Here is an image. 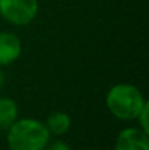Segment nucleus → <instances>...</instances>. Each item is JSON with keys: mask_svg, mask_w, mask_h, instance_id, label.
<instances>
[{"mask_svg": "<svg viewBox=\"0 0 149 150\" xmlns=\"http://www.w3.org/2000/svg\"><path fill=\"white\" fill-rule=\"evenodd\" d=\"M38 13V0H0L1 18L15 25L24 26L31 23Z\"/></svg>", "mask_w": 149, "mask_h": 150, "instance_id": "3", "label": "nucleus"}, {"mask_svg": "<svg viewBox=\"0 0 149 150\" xmlns=\"http://www.w3.org/2000/svg\"><path fill=\"white\" fill-rule=\"evenodd\" d=\"M47 150H70L69 147V144L67 143H64V142H61V140H57V142H54V143H51V144H47Z\"/></svg>", "mask_w": 149, "mask_h": 150, "instance_id": "9", "label": "nucleus"}, {"mask_svg": "<svg viewBox=\"0 0 149 150\" xmlns=\"http://www.w3.org/2000/svg\"><path fill=\"white\" fill-rule=\"evenodd\" d=\"M22 54V42L12 32H0V66L15 63Z\"/></svg>", "mask_w": 149, "mask_h": 150, "instance_id": "5", "label": "nucleus"}, {"mask_svg": "<svg viewBox=\"0 0 149 150\" xmlns=\"http://www.w3.org/2000/svg\"><path fill=\"white\" fill-rule=\"evenodd\" d=\"M148 114H149V103L146 102L145 103V106L142 108V111L139 112V115H138V122H139V128H142L145 133H148L149 134V125H148Z\"/></svg>", "mask_w": 149, "mask_h": 150, "instance_id": "8", "label": "nucleus"}, {"mask_svg": "<svg viewBox=\"0 0 149 150\" xmlns=\"http://www.w3.org/2000/svg\"><path fill=\"white\" fill-rule=\"evenodd\" d=\"M72 125V120L70 117L66 114V112H61V111H56V112H51L46 121V127L50 131V134H54V136H63L64 133L69 131Z\"/></svg>", "mask_w": 149, "mask_h": 150, "instance_id": "6", "label": "nucleus"}, {"mask_svg": "<svg viewBox=\"0 0 149 150\" xmlns=\"http://www.w3.org/2000/svg\"><path fill=\"white\" fill-rule=\"evenodd\" d=\"M115 150H149L148 133L139 127L121 130L115 140Z\"/></svg>", "mask_w": 149, "mask_h": 150, "instance_id": "4", "label": "nucleus"}, {"mask_svg": "<svg viewBox=\"0 0 149 150\" xmlns=\"http://www.w3.org/2000/svg\"><path fill=\"white\" fill-rule=\"evenodd\" d=\"M46 124L35 118L16 120L7 128V144L10 150H46L50 142Z\"/></svg>", "mask_w": 149, "mask_h": 150, "instance_id": "1", "label": "nucleus"}, {"mask_svg": "<svg viewBox=\"0 0 149 150\" xmlns=\"http://www.w3.org/2000/svg\"><path fill=\"white\" fill-rule=\"evenodd\" d=\"M18 120V105L10 98H0V131L7 130Z\"/></svg>", "mask_w": 149, "mask_h": 150, "instance_id": "7", "label": "nucleus"}, {"mask_svg": "<svg viewBox=\"0 0 149 150\" xmlns=\"http://www.w3.org/2000/svg\"><path fill=\"white\" fill-rule=\"evenodd\" d=\"M146 100L142 92L130 83L114 85L105 96V105L108 111L118 120L132 121L136 120Z\"/></svg>", "mask_w": 149, "mask_h": 150, "instance_id": "2", "label": "nucleus"}, {"mask_svg": "<svg viewBox=\"0 0 149 150\" xmlns=\"http://www.w3.org/2000/svg\"><path fill=\"white\" fill-rule=\"evenodd\" d=\"M3 85H4V74H3V71L0 70V89H1Z\"/></svg>", "mask_w": 149, "mask_h": 150, "instance_id": "10", "label": "nucleus"}]
</instances>
